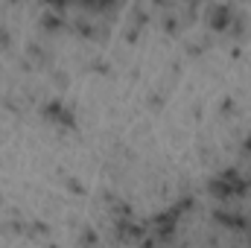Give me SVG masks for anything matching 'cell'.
Segmentation results:
<instances>
[{"mask_svg":"<svg viewBox=\"0 0 251 248\" xmlns=\"http://www.w3.org/2000/svg\"><path fill=\"white\" fill-rule=\"evenodd\" d=\"M249 178L246 175H240L237 170H228V173H222L216 181H213V196H219V198H228V196H240V193H246L249 190Z\"/></svg>","mask_w":251,"mask_h":248,"instance_id":"obj_1","label":"cell"}]
</instances>
